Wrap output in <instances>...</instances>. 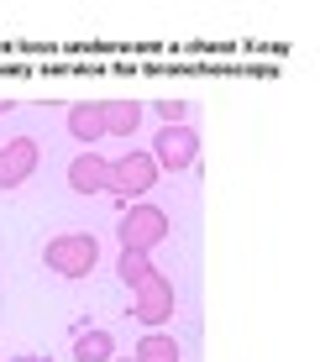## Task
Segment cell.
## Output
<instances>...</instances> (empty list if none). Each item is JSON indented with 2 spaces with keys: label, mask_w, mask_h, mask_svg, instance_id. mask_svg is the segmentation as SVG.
Segmentation results:
<instances>
[{
  "label": "cell",
  "mask_w": 320,
  "mask_h": 362,
  "mask_svg": "<svg viewBox=\"0 0 320 362\" xmlns=\"http://www.w3.org/2000/svg\"><path fill=\"white\" fill-rule=\"evenodd\" d=\"M42 263L58 273V279H90L95 263H100V242L90 231H64L42 247Z\"/></svg>",
  "instance_id": "1"
},
{
  "label": "cell",
  "mask_w": 320,
  "mask_h": 362,
  "mask_svg": "<svg viewBox=\"0 0 320 362\" xmlns=\"http://www.w3.org/2000/svg\"><path fill=\"white\" fill-rule=\"evenodd\" d=\"M131 357H137V362H179V341H174V336H163V331H147Z\"/></svg>",
  "instance_id": "12"
},
{
  "label": "cell",
  "mask_w": 320,
  "mask_h": 362,
  "mask_svg": "<svg viewBox=\"0 0 320 362\" xmlns=\"http://www.w3.org/2000/svg\"><path fill=\"white\" fill-rule=\"evenodd\" d=\"M116 273H121V284L126 289H137V284H147L153 279V252H131V247H121V263H116Z\"/></svg>",
  "instance_id": "11"
},
{
  "label": "cell",
  "mask_w": 320,
  "mask_h": 362,
  "mask_svg": "<svg viewBox=\"0 0 320 362\" xmlns=\"http://www.w3.org/2000/svg\"><path fill=\"white\" fill-rule=\"evenodd\" d=\"M110 362H116V357H110ZM126 362H137V357H126Z\"/></svg>",
  "instance_id": "14"
},
{
  "label": "cell",
  "mask_w": 320,
  "mask_h": 362,
  "mask_svg": "<svg viewBox=\"0 0 320 362\" xmlns=\"http://www.w3.org/2000/svg\"><path fill=\"white\" fill-rule=\"evenodd\" d=\"M37 158H42V147H37L32 136H11V142L0 147V189H21L37 173Z\"/></svg>",
  "instance_id": "6"
},
{
  "label": "cell",
  "mask_w": 320,
  "mask_h": 362,
  "mask_svg": "<svg viewBox=\"0 0 320 362\" xmlns=\"http://www.w3.org/2000/svg\"><path fill=\"white\" fill-rule=\"evenodd\" d=\"M69 189L73 194H105L110 189V163L100 153H79L69 163Z\"/></svg>",
  "instance_id": "7"
},
{
  "label": "cell",
  "mask_w": 320,
  "mask_h": 362,
  "mask_svg": "<svg viewBox=\"0 0 320 362\" xmlns=\"http://www.w3.org/2000/svg\"><path fill=\"white\" fill-rule=\"evenodd\" d=\"M163 236H168V216L158 205H131L121 216V247H131V252H153Z\"/></svg>",
  "instance_id": "4"
},
{
  "label": "cell",
  "mask_w": 320,
  "mask_h": 362,
  "mask_svg": "<svg viewBox=\"0 0 320 362\" xmlns=\"http://www.w3.org/2000/svg\"><path fill=\"white\" fill-rule=\"evenodd\" d=\"M158 168L153 163V153H126V158H116V163H110V189L105 194H147L158 184Z\"/></svg>",
  "instance_id": "5"
},
{
  "label": "cell",
  "mask_w": 320,
  "mask_h": 362,
  "mask_svg": "<svg viewBox=\"0 0 320 362\" xmlns=\"http://www.w3.org/2000/svg\"><path fill=\"white\" fill-rule=\"evenodd\" d=\"M147 110H153L163 127H189V105H184V100H153Z\"/></svg>",
  "instance_id": "13"
},
{
  "label": "cell",
  "mask_w": 320,
  "mask_h": 362,
  "mask_svg": "<svg viewBox=\"0 0 320 362\" xmlns=\"http://www.w3.org/2000/svg\"><path fill=\"white\" fill-rule=\"evenodd\" d=\"M69 132L79 136L84 147H95L105 136V116H100V105L95 100H79V105H69Z\"/></svg>",
  "instance_id": "9"
},
{
  "label": "cell",
  "mask_w": 320,
  "mask_h": 362,
  "mask_svg": "<svg viewBox=\"0 0 320 362\" xmlns=\"http://www.w3.org/2000/svg\"><path fill=\"white\" fill-rule=\"evenodd\" d=\"M110 357H116L110 331H79L73 336V362H110Z\"/></svg>",
  "instance_id": "10"
},
{
  "label": "cell",
  "mask_w": 320,
  "mask_h": 362,
  "mask_svg": "<svg viewBox=\"0 0 320 362\" xmlns=\"http://www.w3.org/2000/svg\"><path fill=\"white\" fill-rule=\"evenodd\" d=\"M153 163L168 168V173H184L200 163V132L194 127H163L153 136Z\"/></svg>",
  "instance_id": "2"
},
{
  "label": "cell",
  "mask_w": 320,
  "mask_h": 362,
  "mask_svg": "<svg viewBox=\"0 0 320 362\" xmlns=\"http://www.w3.org/2000/svg\"><path fill=\"white\" fill-rule=\"evenodd\" d=\"M131 320H142V326H163V320H174V279H163V273H153L147 284L131 289Z\"/></svg>",
  "instance_id": "3"
},
{
  "label": "cell",
  "mask_w": 320,
  "mask_h": 362,
  "mask_svg": "<svg viewBox=\"0 0 320 362\" xmlns=\"http://www.w3.org/2000/svg\"><path fill=\"white\" fill-rule=\"evenodd\" d=\"M100 116H105V136H137L147 105H137V100H105Z\"/></svg>",
  "instance_id": "8"
}]
</instances>
